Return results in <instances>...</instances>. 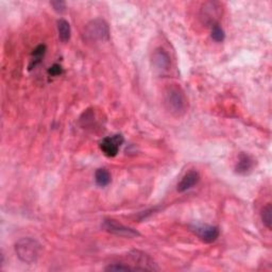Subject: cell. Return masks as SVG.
Segmentation results:
<instances>
[{
    "instance_id": "10",
    "label": "cell",
    "mask_w": 272,
    "mask_h": 272,
    "mask_svg": "<svg viewBox=\"0 0 272 272\" xmlns=\"http://www.w3.org/2000/svg\"><path fill=\"white\" fill-rule=\"evenodd\" d=\"M219 5L217 2H208L203 5L202 9V18H204L205 22L212 23V26L216 24V18L219 15Z\"/></svg>"
},
{
    "instance_id": "2",
    "label": "cell",
    "mask_w": 272,
    "mask_h": 272,
    "mask_svg": "<svg viewBox=\"0 0 272 272\" xmlns=\"http://www.w3.org/2000/svg\"><path fill=\"white\" fill-rule=\"evenodd\" d=\"M40 251H42V246L37 241L30 237L21 238L15 244L16 254L21 262L26 264L35 263L39 258Z\"/></svg>"
},
{
    "instance_id": "11",
    "label": "cell",
    "mask_w": 272,
    "mask_h": 272,
    "mask_svg": "<svg viewBox=\"0 0 272 272\" xmlns=\"http://www.w3.org/2000/svg\"><path fill=\"white\" fill-rule=\"evenodd\" d=\"M254 167V160L250 155L242 153L235 165V171L240 175H247L252 171Z\"/></svg>"
},
{
    "instance_id": "4",
    "label": "cell",
    "mask_w": 272,
    "mask_h": 272,
    "mask_svg": "<svg viewBox=\"0 0 272 272\" xmlns=\"http://www.w3.org/2000/svg\"><path fill=\"white\" fill-rule=\"evenodd\" d=\"M102 228L106 231V232L115 234L117 236L132 238V237H135V236L139 235L135 230L122 226L121 224H119V222H117L116 220H113V219H105L103 221Z\"/></svg>"
},
{
    "instance_id": "7",
    "label": "cell",
    "mask_w": 272,
    "mask_h": 272,
    "mask_svg": "<svg viewBox=\"0 0 272 272\" xmlns=\"http://www.w3.org/2000/svg\"><path fill=\"white\" fill-rule=\"evenodd\" d=\"M152 64L155 69L161 71L168 70L171 65V61L167 51L163 48H156L152 53Z\"/></svg>"
},
{
    "instance_id": "17",
    "label": "cell",
    "mask_w": 272,
    "mask_h": 272,
    "mask_svg": "<svg viewBox=\"0 0 272 272\" xmlns=\"http://www.w3.org/2000/svg\"><path fill=\"white\" fill-rule=\"evenodd\" d=\"M106 271H127V270H134L133 267H130L125 264H113L109 267H106Z\"/></svg>"
},
{
    "instance_id": "3",
    "label": "cell",
    "mask_w": 272,
    "mask_h": 272,
    "mask_svg": "<svg viewBox=\"0 0 272 272\" xmlns=\"http://www.w3.org/2000/svg\"><path fill=\"white\" fill-rule=\"evenodd\" d=\"M83 37L88 43H98L108 40L110 37L109 24L100 18L90 20L84 28Z\"/></svg>"
},
{
    "instance_id": "16",
    "label": "cell",
    "mask_w": 272,
    "mask_h": 272,
    "mask_svg": "<svg viewBox=\"0 0 272 272\" xmlns=\"http://www.w3.org/2000/svg\"><path fill=\"white\" fill-rule=\"evenodd\" d=\"M225 37H226V33L224 29L220 27L219 23H216L214 24V26H212V38L215 40V42L220 43L225 39Z\"/></svg>"
},
{
    "instance_id": "14",
    "label": "cell",
    "mask_w": 272,
    "mask_h": 272,
    "mask_svg": "<svg viewBox=\"0 0 272 272\" xmlns=\"http://www.w3.org/2000/svg\"><path fill=\"white\" fill-rule=\"evenodd\" d=\"M45 53H46V46L45 45H39L34 49V50H33V53H32L33 57H32V61L30 63V66H29L30 70L36 67V65L42 62Z\"/></svg>"
},
{
    "instance_id": "6",
    "label": "cell",
    "mask_w": 272,
    "mask_h": 272,
    "mask_svg": "<svg viewBox=\"0 0 272 272\" xmlns=\"http://www.w3.org/2000/svg\"><path fill=\"white\" fill-rule=\"evenodd\" d=\"M192 229L198 235V237H199L202 242L207 244L215 242L219 236V229L217 227L208 225H195Z\"/></svg>"
},
{
    "instance_id": "5",
    "label": "cell",
    "mask_w": 272,
    "mask_h": 272,
    "mask_svg": "<svg viewBox=\"0 0 272 272\" xmlns=\"http://www.w3.org/2000/svg\"><path fill=\"white\" fill-rule=\"evenodd\" d=\"M122 143L123 137L120 134L105 137L100 143V149L105 156H108V158H114V156L117 155Z\"/></svg>"
},
{
    "instance_id": "18",
    "label": "cell",
    "mask_w": 272,
    "mask_h": 272,
    "mask_svg": "<svg viewBox=\"0 0 272 272\" xmlns=\"http://www.w3.org/2000/svg\"><path fill=\"white\" fill-rule=\"evenodd\" d=\"M63 69H62V66L59 65V64H53L50 68L48 69V73L52 77H56V76H60L62 73Z\"/></svg>"
},
{
    "instance_id": "9",
    "label": "cell",
    "mask_w": 272,
    "mask_h": 272,
    "mask_svg": "<svg viewBox=\"0 0 272 272\" xmlns=\"http://www.w3.org/2000/svg\"><path fill=\"white\" fill-rule=\"evenodd\" d=\"M200 181V176L197 171L192 170L187 172V174L182 178V180L180 181V183L178 184V192L179 193H184L188 189L193 188L195 185L199 183Z\"/></svg>"
},
{
    "instance_id": "12",
    "label": "cell",
    "mask_w": 272,
    "mask_h": 272,
    "mask_svg": "<svg viewBox=\"0 0 272 272\" xmlns=\"http://www.w3.org/2000/svg\"><path fill=\"white\" fill-rule=\"evenodd\" d=\"M57 32H59V37L63 43L68 42L70 39L71 30L67 20L65 19L57 20Z\"/></svg>"
},
{
    "instance_id": "19",
    "label": "cell",
    "mask_w": 272,
    "mask_h": 272,
    "mask_svg": "<svg viewBox=\"0 0 272 272\" xmlns=\"http://www.w3.org/2000/svg\"><path fill=\"white\" fill-rule=\"evenodd\" d=\"M51 5L53 6L54 11L57 13H63L66 9V3L64 1H60V0H57V1H52Z\"/></svg>"
},
{
    "instance_id": "8",
    "label": "cell",
    "mask_w": 272,
    "mask_h": 272,
    "mask_svg": "<svg viewBox=\"0 0 272 272\" xmlns=\"http://www.w3.org/2000/svg\"><path fill=\"white\" fill-rule=\"evenodd\" d=\"M130 257L134 263L137 264V270H158L155 267L154 262L151 260L149 255H147L143 252L139 251H133Z\"/></svg>"
},
{
    "instance_id": "13",
    "label": "cell",
    "mask_w": 272,
    "mask_h": 272,
    "mask_svg": "<svg viewBox=\"0 0 272 272\" xmlns=\"http://www.w3.org/2000/svg\"><path fill=\"white\" fill-rule=\"evenodd\" d=\"M95 181L98 186L104 187L111 183V174L105 168L97 169L95 174Z\"/></svg>"
},
{
    "instance_id": "1",
    "label": "cell",
    "mask_w": 272,
    "mask_h": 272,
    "mask_svg": "<svg viewBox=\"0 0 272 272\" xmlns=\"http://www.w3.org/2000/svg\"><path fill=\"white\" fill-rule=\"evenodd\" d=\"M164 104L172 116L181 117L187 111V98L183 89L179 85L168 86L164 94Z\"/></svg>"
},
{
    "instance_id": "15",
    "label": "cell",
    "mask_w": 272,
    "mask_h": 272,
    "mask_svg": "<svg viewBox=\"0 0 272 272\" xmlns=\"http://www.w3.org/2000/svg\"><path fill=\"white\" fill-rule=\"evenodd\" d=\"M262 221L264 226H265L267 229L271 230L272 228V207L271 203H268L266 207H264V209L262 210Z\"/></svg>"
}]
</instances>
